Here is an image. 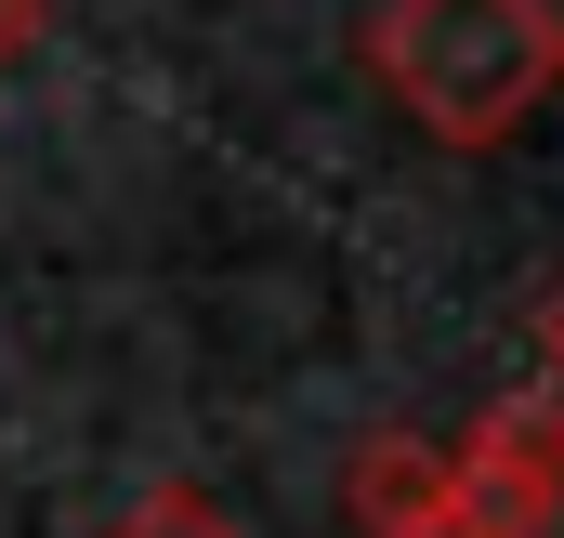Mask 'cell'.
<instances>
[{"instance_id":"1","label":"cell","mask_w":564,"mask_h":538,"mask_svg":"<svg viewBox=\"0 0 564 538\" xmlns=\"http://www.w3.org/2000/svg\"><path fill=\"white\" fill-rule=\"evenodd\" d=\"M368 66L433 144H499L564 79V0H381Z\"/></svg>"},{"instance_id":"2","label":"cell","mask_w":564,"mask_h":538,"mask_svg":"<svg viewBox=\"0 0 564 538\" xmlns=\"http://www.w3.org/2000/svg\"><path fill=\"white\" fill-rule=\"evenodd\" d=\"M446 486H459V513H473L486 538H539V526L564 513V381L499 395L473 433H459Z\"/></svg>"},{"instance_id":"3","label":"cell","mask_w":564,"mask_h":538,"mask_svg":"<svg viewBox=\"0 0 564 538\" xmlns=\"http://www.w3.org/2000/svg\"><path fill=\"white\" fill-rule=\"evenodd\" d=\"M341 499H355V526H368V538H408V526H433L459 486H446V446H421V433H381V446H355Z\"/></svg>"},{"instance_id":"4","label":"cell","mask_w":564,"mask_h":538,"mask_svg":"<svg viewBox=\"0 0 564 538\" xmlns=\"http://www.w3.org/2000/svg\"><path fill=\"white\" fill-rule=\"evenodd\" d=\"M106 538H237V526H224L197 486H144V499H132V513H119Z\"/></svg>"},{"instance_id":"5","label":"cell","mask_w":564,"mask_h":538,"mask_svg":"<svg viewBox=\"0 0 564 538\" xmlns=\"http://www.w3.org/2000/svg\"><path fill=\"white\" fill-rule=\"evenodd\" d=\"M525 342H539V368H552V381H564V276H552V289H539V315H525Z\"/></svg>"},{"instance_id":"6","label":"cell","mask_w":564,"mask_h":538,"mask_svg":"<svg viewBox=\"0 0 564 538\" xmlns=\"http://www.w3.org/2000/svg\"><path fill=\"white\" fill-rule=\"evenodd\" d=\"M26 40H40V0H0V79L26 66Z\"/></svg>"},{"instance_id":"7","label":"cell","mask_w":564,"mask_h":538,"mask_svg":"<svg viewBox=\"0 0 564 538\" xmlns=\"http://www.w3.org/2000/svg\"><path fill=\"white\" fill-rule=\"evenodd\" d=\"M408 538H486V526H473V513H459V499H446V513H433V526H408Z\"/></svg>"}]
</instances>
